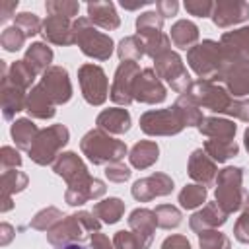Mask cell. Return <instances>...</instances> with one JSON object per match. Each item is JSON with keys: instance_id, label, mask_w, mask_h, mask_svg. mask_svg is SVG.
Wrapping results in <instances>:
<instances>
[{"instance_id": "9", "label": "cell", "mask_w": 249, "mask_h": 249, "mask_svg": "<svg viewBox=\"0 0 249 249\" xmlns=\"http://www.w3.org/2000/svg\"><path fill=\"white\" fill-rule=\"evenodd\" d=\"M183 126L185 123L175 107L148 111L140 117V128L146 134H177L183 130Z\"/></svg>"}, {"instance_id": "50", "label": "cell", "mask_w": 249, "mask_h": 249, "mask_svg": "<svg viewBox=\"0 0 249 249\" xmlns=\"http://www.w3.org/2000/svg\"><path fill=\"white\" fill-rule=\"evenodd\" d=\"M161 249H191V245L183 235H171L163 241Z\"/></svg>"}, {"instance_id": "14", "label": "cell", "mask_w": 249, "mask_h": 249, "mask_svg": "<svg viewBox=\"0 0 249 249\" xmlns=\"http://www.w3.org/2000/svg\"><path fill=\"white\" fill-rule=\"evenodd\" d=\"M249 18V4L243 0H220L214 4L212 21L218 27H230Z\"/></svg>"}, {"instance_id": "15", "label": "cell", "mask_w": 249, "mask_h": 249, "mask_svg": "<svg viewBox=\"0 0 249 249\" xmlns=\"http://www.w3.org/2000/svg\"><path fill=\"white\" fill-rule=\"evenodd\" d=\"M41 86L51 95V99L54 103H66L72 95V86H70V80H68V72L60 66H53V68L45 70Z\"/></svg>"}, {"instance_id": "37", "label": "cell", "mask_w": 249, "mask_h": 249, "mask_svg": "<svg viewBox=\"0 0 249 249\" xmlns=\"http://www.w3.org/2000/svg\"><path fill=\"white\" fill-rule=\"evenodd\" d=\"M179 202L183 208H196L206 202V187L204 185H187L179 193Z\"/></svg>"}, {"instance_id": "19", "label": "cell", "mask_w": 249, "mask_h": 249, "mask_svg": "<svg viewBox=\"0 0 249 249\" xmlns=\"http://www.w3.org/2000/svg\"><path fill=\"white\" fill-rule=\"evenodd\" d=\"M43 35L51 43L70 45L74 43V21L62 16H49L43 21Z\"/></svg>"}, {"instance_id": "3", "label": "cell", "mask_w": 249, "mask_h": 249, "mask_svg": "<svg viewBox=\"0 0 249 249\" xmlns=\"http://www.w3.org/2000/svg\"><path fill=\"white\" fill-rule=\"evenodd\" d=\"M224 58H226V53H224L222 45H218L216 41H210V39L195 45L187 54V60H189L191 68L200 78L210 80V82L216 78Z\"/></svg>"}, {"instance_id": "24", "label": "cell", "mask_w": 249, "mask_h": 249, "mask_svg": "<svg viewBox=\"0 0 249 249\" xmlns=\"http://www.w3.org/2000/svg\"><path fill=\"white\" fill-rule=\"evenodd\" d=\"M54 101L51 99V95L43 89V86L39 84L37 88L31 89L29 97H27V111L29 115L33 117H39V119H51L54 115Z\"/></svg>"}, {"instance_id": "55", "label": "cell", "mask_w": 249, "mask_h": 249, "mask_svg": "<svg viewBox=\"0 0 249 249\" xmlns=\"http://www.w3.org/2000/svg\"><path fill=\"white\" fill-rule=\"evenodd\" d=\"M243 138H245V148H247V152H249V128L245 130V136H243Z\"/></svg>"}, {"instance_id": "48", "label": "cell", "mask_w": 249, "mask_h": 249, "mask_svg": "<svg viewBox=\"0 0 249 249\" xmlns=\"http://www.w3.org/2000/svg\"><path fill=\"white\" fill-rule=\"evenodd\" d=\"M226 113L233 115V117H237L241 121H249V99H243V101H235L233 99Z\"/></svg>"}, {"instance_id": "34", "label": "cell", "mask_w": 249, "mask_h": 249, "mask_svg": "<svg viewBox=\"0 0 249 249\" xmlns=\"http://www.w3.org/2000/svg\"><path fill=\"white\" fill-rule=\"evenodd\" d=\"M37 134H39L37 126H35L31 121H27V119L16 121L14 126H12V136H14L16 144H18L19 148H23V150H31V146H33Z\"/></svg>"}, {"instance_id": "23", "label": "cell", "mask_w": 249, "mask_h": 249, "mask_svg": "<svg viewBox=\"0 0 249 249\" xmlns=\"http://www.w3.org/2000/svg\"><path fill=\"white\" fill-rule=\"evenodd\" d=\"M97 126L101 130L113 132V134H123L130 128V115L126 109H107L103 113H99L97 117Z\"/></svg>"}, {"instance_id": "16", "label": "cell", "mask_w": 249, "mask_h": 249, "mask_svg": "<svg viewBox=\"0 0 249 249\" xmlns=\"http://www.w3.org/2000/svg\"><path fill=\"white\" fill-rule=\"evenodd\" d=\"M54 171L58 175H62L70 187H80L84 183H88L91 177L88 175V169L86 165L82 163V160L74 154V152H66V154H60L58 160L54 161Z\"/></svg>"}, {"instance_id": "43", "label": "cell", "mask_w": 249, "mask_h": 249, "mask_svg": "<svg viewBox=\"0 0 249 249\" xmlns=\"http://www.w3.org/2000/svg\"><path fill=\"white\" fill-rule=\"evenodd\" d=\"M185 10H187L191 16L206 18V16H212L214 4H212L210 0H187V2H185Z\"/></svg>"}, {"instance_id": "49", "label": "cell", "mask_w": 249, "mask_h": 249, "mask_svg": "<svg viewBox=\"0 0 249 249\" xmlns=\"http://www.w3.org/2000/svg\"><path fill=\"white\" fill-rule=\"evenodd\" d=\"M179 10V4L177 0H160L156 2V12L161 16V18H169V16H175Z\"/></svg>"}, {"instance_id": "42", "label": "cell", "mask_w": 249, "mask_h": 249, "mask_svg": "<svg viewBox=\"0 0 249 249\" xmlns=\"http://www.w3.org/2000/svg\"><path fill=\"white\" fill-rule=\"evenodd\" d=\"M25 39H27V37L23 35V31L14 25V27L4 29V33H2V47H4L6 51H19Z\"/></svg>"}, {"instance_id": "41", "label": "cell", "mask_w": 249, "mask_h": 249, "mask_svg": "<svg viewBox=\"0 0 249 249\" xmlns=\"http://www.w3.org/2000/svg\"><path fill=\"white\" fill-rule=\"evenodd\" d=\"M41 25L43 23L39 21V18L35 14H29V12H21L16 18V27H19L25 37H31V35L39 33L41 31Z\"/></svg>"}, {"instance_id": "53", "label": "cell", "mask_w": 249, "mask_h": 249, "mask_svg": "<svg viewBox=\"0 0 249 249\" xmlns=\"http://www.w3.org/2000/svg\"><path fill=\"white\" fill-rule=\"evenodd\" d=\"M150 2H136V4H126V2H121V6L124 8V10H138V8H142V6H148Z\"/></svg>"}, {"instance_id": "20", "label": "cell", "mask_w": 249, "mask_h": 249, "mask_svg": "<svg viewBox=\"0 0 249 249\" xmlns=\"http://www.w3.org/2000/svg\"><path fill=\"white\" fill-rule=\"evenodd\" d=\"M228 218V212L218 204V202H208L202 210L193 214L191 218V230L195 231H204V230H214L222 226Z\"/></svg>"}, {"instance_id": "17", "label": "cell", "mask_w": 249, "mask_h": 249, "mask_svg": "<svg viewBox=\"0 0 249 249\" xmlns=\"http://www.w3.org/2000/svg\"><path fill=\"white\" fill-rule=\"evenodd\" d=\"M88 233V228L84 226V222L80 220L78 214L74 216H66L62 218L60 224H56L51 231H49V241L53 245H64V243H76L78 239H82Z\"/></svg>"}, {"instance_id": "25", "label": "cell", "mask_w": 249, "mask_h": 249, "mask_svg": "<svg viewBox=\"0 0 249 249\" xmlns=\"http://www.w3.org/2000/svg\"><path fill=\"white\" fill-rule=\"evenodd\" d=\"M105 193V185L99 179H89L88 183L80 185V187H68L66 191V202L72 206H80L84 202H88L89 198H97Z\"/></svg>"}, {"instance_id": "1", "label": "cell", "mask_w": 249, "mask_h": 249, "mask_svg": "<svg viewBox=\"0 0 249 249\" xmlns=\"http://www.w3.org/2000/svg\"><path fill=\"white\" fill-rule=\"evenodd\" d=\"M82 152L93 165H101L107 161H121V158L126 154V146L121 140L111 138L105 130L95 128L82 138Z\"/></svg>"}, {"instance_id": "29", "label": "cell", "mask_w": 249, "mask_h": 249, "mask_svg": "<svg viewBox=\"0 0 249 249\" xmlns=\"http://www.w3.org/2000/svg\"><path fill=\"white\" fill-rule=\"evenodd\" d=\"M161 27H163V18H161L158 12H144V14H140L138 19H136V31H138L136 35H138L142 41L152 39V37H156V35H161V33H163Z\"/></svg>"}, {"instance_id": "27", "label": "cell", "mask_w": 249, "mask_h": 249, "mask_svg": "<svg viewBox=\"0 0 249 249\" xmlns=\"http://www.w3.org/2000/svg\"><path fill=\"white\" fill-rule=\"evenodd\" d=\"M169 39L173 41L175 47L179 49H193V45L198 41V27L189 21V19H179L173 23L171 27V33H169Z\"/></svg>"}, {"instance_id": "22", "label": "cell", "mask_w": 249, "mask_h": 249, "mask_svg": "<svg viewBox=\"0 0 249 249\" xmlns=\"http://www.w3.org/2000/svg\"><path fill=\"white\" fill-rule=\"evenodd\" d=\"M88 19L93 25H99L103 29H117L121 25V19L117 16L113 2H89L88 4Z\"/></svg>"}, {"instance_id": "5", "label": "cell", "mask_w": 249, "mask_h": 249, "mask_svg": "<svg viewBox=\"0 0 249 249\" xmlns=\"http://www.w3.org/2000/svg\"><path fill=\"white\" fill-rule=\"evenodd\" d=\"M66 142H68V128L62 124H53L47 130L37 134L29 154H31L33 161H37L39 165H47L58 156V150Z\"/></svg>"}, {"instance_id": "36", "label": "cell", "mask_w": 249, "mask_h": 249, "mask_svg": "<svg viewBox=\"0 0 249 249\" xmlns=\"http://www.w3.org/2000/svg\"><path fill=\"white\" fill-rule=\"evenodd\" d=\"M119 58L123 62L130 60V62H136L138 58H142L146 54V47L142 43V39L138 35H130V37H124L121 43H119Z\"/></svg>"}, {"instance_id": "4", "label": "cell", "mask_w": 249, "mask_h": 249, "mask_svg": "<svg viewBox=\"0 0 249 249\" xmlns=\"http://www.w3.org/2000/svg\"><path fill=\"white\" fill-rule=\"evenodd\" d=\"M241 167H226L218 173L216 187V202L230 214L241 208L243 204V189H241Z\"/></svg>"}, {"instance_id": "38", "label": "cell", "mask_w": 249, "mask_h": 249, "mask_svg": "<svg viewBox=\"0 0 249 249\" xmlns=\"http://www.w3.org/2000/svg\"><path fill=\"white\" fill-rule=\"evenodd\" d=\"M154 214H156V224L160 226V228H165V230H169V228H177L179 224H181V212L175 208V206H169V204H160L156 210H154Z\"/></svg>"}, {"instance_id": "7", "label": "cell", "mask_w": 249, "mask_h": 249, "mask_svg": "<svg viewBox=\"0 0 249 249\" xmlns=\"http://www.w3.org/2000/svg\"><path fill=\"white\" fill-rule=\"evenodd\" d=\"M187 95H191L198 105L214 111V113H226L228 107L231 105V97L228 95V91L220 86H216L210 80H198L193 82Z\"/></svg>"}, {"instance_id": "2", "label": "cell", "mask_w": 249, "mask_h": 249, "mask_svg": "<svg viewBox=\"0 0 249 249\" xmlns=\"http://www.w3.org/2000/svg\"><path fill=\"white\" fill-rule=\"evenodd\" d=\"M74 43H78L84 54L97 60H107L113 53L111 37L97 31L88 18L74 19Z\"/></svg>"}, {"instance_id": "44", "label": "cell", "mask_w": 249, "mask_h": 249, "mask_svg": "<svg viewBox=\"0 0 249 249\" xmlns=\"http://www.w3.org/2000/svg\"><path fill=\"white\" fill-rule=\"evenodd\" d=\"M235 237H237V241H241V243H249V198H247V202H245V210H243V214L239 216V220H237V224H235Z\"/></svg>"}, {"instance_id": "31", "label": "cell", "mask_w": 249, "mask_h": 249, "mask_svg": "<svg viewBox=\"0 0 249 249\" xmlns=\"http://www.w3.org/2000/svg\"><path fill=\"white\" fill-rule=\"evenodd\" d=\"M175 109H177V113L181 115V119H183V123H185V126H198L200 123H202V113L198 111V103L191 97V95H181L177 101H175V105H173Z\"/></svg>"}, {"instance_id": "39", "label": "cell", "mask_w": 249, "mask_h": 249, "mask_svg": "<svg viewBox=\"0 0 249 249\" xmlns=\"http://www.w3.org/2000/svg\"><path fill=\"white\" fill-rule=\"evenodd\" d=\"M200 249H230V239L218 230H204L198 233Z\"/></svg>"}, {"instance_id": "45", "label": "cell", "mask_w": 249, "mask_h": 249, "mask_svg": "<svg viewBox=\"0 0 249 249\" xmlns=\"http://www.w3.org/2000/svg\"><path fill=\"white\" fill-rule=\"evenodd\" d=\"M58 218H62V214H60L56 208L43 210V212H39V214L35 216V220H33V228H37V230H45L47 226L54 224Z\"/></svg>"}, {"instance_id": "6", "label": "cell", "mask_w": 249, "mask_h": 249, "mask_svg": "<svg viewBox=\"0 0 249 249\" xmlns=\"http://www.w3.org/2000/svg\"><path fill=\"white\" fill-rule=\"evenodd\" d=\"M214 80H222L233 95L249 93V58L226 53V58Z\"/></svg>"}, {"instance_id": "18", "label": "cell", "mask_w": 249, "mask_h": 249, "mask_svg": "<svg viewBox=\"0 0 249 249\" xmlns=\"http://www.w3.org/2000/svg\"><path fill=\"white\" fill-rule=\"evenodd\" d=\"M128 226L132 230V233L138 239L140 249H148L154 237V230H156V214L148 208H136L130 218H128Z\"/></svg>"}, {"instance_id": "32", "label": "cell", "mask_w": 249, "mask_h": 249, "mask_svg": "<svg viewBox=\"0 0 249 249\" xmlns=\"http://www.w3.org/2000/svg\"><path fill=\"white\" fill-rule=\"evenodd\" d=\"M23 60H25L27 66L37 74V72L45 70V68L51 64V60H53V51H51L45 43H33V45L27 49Z\"/></svg>"}, {"instance_id": "8", "label": "cell", "mask_w": 249, "mask_h": 249, "mask_svg": "<svg viewBox=\"0 0 249 249\" xmlns=\"http://www.w3.org/2000/svg\"><path fill=\"white\" fill-rule=\"evenodd\" d=\"M156 74L160 78H165L167 84L171 86V89L179 91V93H187V89L191 88V76L187 72V68L183 66V60L177 53H163L161 56L156 58Z\"/></svg>"}, {"instance_id": "12", "label": "cell", "mask_w": 249, "mask_h": 249, "mask_svg": "<svg viewBox=\"0 0 249 249\" xmlns=\"http://www.w3.org/2000/svg\"><path fill=\"white\" fill-rule=\"evenodd\" d=\"M138 74H140V66L136 62L126 60V62L119 64V68L115 72L113 88H111V99L115 103L128 105L132 101V84Z\"/></svg>"}, {"instance_id": "51", "label": "cell", "mask_w": 249, "mask_h": 249, "mask_svg": "<svg viewBox=\"0 0 249 249\" xmlns=\"http://www.w3.org/2000/svg\"><path fill=\"white\" fill-rule=\"evenodd\" d=\"M91 247L93 249H115V245L109 241V237L99 233V231L91 233Z\"/></svg>"}, {"instance_id": "26", "label": "cell", "mask_w": 249, "mask_h": 249, "mask_svg": "<svg viewBox=\"0 0 249 249\" xmlns=\"http://www.w3.org/2000/svg\"><path fill=\"white\" fill-rule=\"evenodd\" d=\"M220 45H222L224 53H228V54L249 58V27H241V29L224 33Z\"/></svg>"}, {"instance_id": "35", "label": "cell", "mask_w": 249, "mask_h": 249, "mask_svg": "<svg viewBox=\"0 0 249 249\" xmlns=\"http://www.w3.org/2000/svg\"><path fill=\"white\" fill-rule=\"evenodd\" d=\"M204 152L216 160V161H226L230 160L231 156H237L239 148L233 140H216V138H210L204 142Z\"/></svg>"}, {"instance_id": "30", "label": "cell", "mask_w": 249, "mask_h": 249, "mask_svg": "<svg viewBox=\"0 0 249 249\" xmlns=\"http://www.w3.org/2000/svg\"><path fill=\"white\" fill-rule=\"evenodd\" d=\"M158 152L160 150H158L156 142H150V140L138 142L130 150V163L134 167H138V169H146V167H150L158 160Z\"/></svg>"}, {"instance_id": "13", "label": "cell", "mask_w": 249, "mask_h": 249, "mask_svg": "<svg viewBox=\"0 0 249 249\" xmlns=\"http://www.w3.org/2000/svg\"><path fill=\"white\" fill-rule=\"evenodd\" d=\"M171 191H173V181L165 173H154L150 177L138 179L132 185V196L142 202H148L156 196H165Z\"/></svg>"}, {"instance_id": "47", "label": "cell", "mask_w": 249, "mask_h": 249, "mask_svg": "<svg viewBox=\"0 0 249 249\" xmlns=\"http://www.w3.org/2000/svg\"><path fill=\"white\" fill-rule=\"evenodd\" d=\"M113 245H115V249H140L138 239L132 231H117Z\"/></svg>"}, {"instance_id": "33", "label": "cell", "mask_w": 249, "mask_h": 249, "mask_svg": "<svg viewBox=\"0 0 249 249\" xmlns=\"http://www.w3.org/2000/svg\"><path fill=\"white\" fill-rule=\"evenodd\" d=\"M124 212V202L121 198H107V200H101L93 206V214L95 218H101L105 224H115L121 220Z\"/></svg>"}, {"instance_id": "52", "label": "cell", "mask_w": 249, "mask_h": 249, "mask_svg": "<svg viewBox=\"0 0 249 249\" xmlns=\"http://www.w3.org/2000/svg\"><path fill=\"white\" fill-rule=\"evenodd\" d=\"M16 8H18V0H16V2H2V4H0V19H2V21L10 19V18H12L10 14H12V10H16Z\"/></svg>"}, {"instance_id": "28", "label": "cell", "mask_w": 249, "mask_h": 249, "mask_svg": "<svg viewBox=\"0 0 249 249\" xmlns=\"http://www.w3.org/2000/svg\"><path fill=\"white\" fill-rule=\"evenodd\" d=\"M198 130L210 138L216 140H231L235 134V124L228 119H216V117H206L198 124Z\"/></svg>"}, {"instance_id": "21", "label": "cell", "mask_w": 249, "mask_h": 249, "mask_svg": "<svg viewBox=\"0 0 249 249\" xmlns=\"http://www.w3.org/2000/svg\"><path fill=\"white\" fill-rule=\"evenodd\" d=\"M216 173H218V171H216L214 160L208 158L206 152L195 150V152L191 154V160H189V175H191L195 181H198V183H202V185L206 187V185H210V183L216 179Z\"/></svg>"}, {"instance_id": "11", "label": "cell", "mask_w": 249, "mask_h": 249, "mask_svg": "<svg viewBox=\"0 0 249 249\" xmlns=\"http://www.w3.org/2000/svg\"><path fill=\"white\" fill-rule=\"evenodd\" d=\"M132 99L142 103H161L165 99V88L152 68L142 70L132 84Z\"/></svg>"}, {"instance_id": "54", "label": "cell", "mask_w": 249, "mask_h": 249, "mask_svg": "<svg viewBox=\"0 0 249 249\" xmlns=\"http://www.w3.org/2000/svg\"><path fill=\"white\" fill-rule=\"evenodd\" d=\"M56 249H88V247L76 241V243H64V245H58Z\"/></svg>"}, {"instance_id": "46", "label": "cell", "mask_w": 249, "mask_h": 249, "mask_svg": "<svg viewBox=\"0 0 249 249\" xmlns=\"http://www.w3.org/2000/svg\"><path fill=\"white\" fill-rule=\"evenodd\" d=\"M105 175L109 177V181H115V183H124L128 177H130V169L119 161L115 163H109L107 169H105Z\"/></svg>"}, {"instance_id": "40", "label": "cell", "mask_w": 249, "mask_h": 249, "mask_svg": "<svg viewBox=\"0 0 249 249\" xmlns=\"http://www.w3.org/2000/svg\"><path fill=\"white\" fill-rule=\"evenodd\" d=\"M45 8L51 16H62V18L72 19L74 16H78L80 4L72 2V0H51V2L45 4Z\"/></svg>"}, {"instance_id": "10", "label": "cell", "mask_w": 249, "mask_h": 249, "mask_svg": "<svg viewBox=\"0 0 249 249\" xmlns=\"http://www.w3.org/2000/svg\"><path fill=\"white\" fill-rule=\"evenodd\" d=\"M82 93L89 105H101L107 99V76L97 64H84L78 70Z\"/></svg>"}]
</instances>
